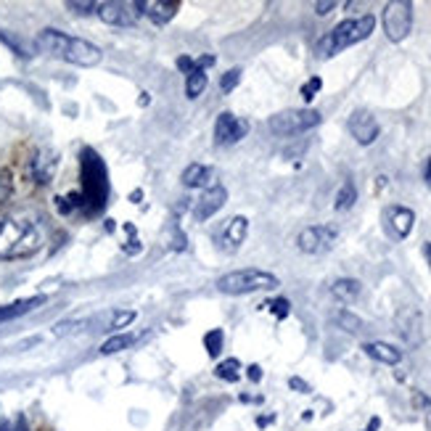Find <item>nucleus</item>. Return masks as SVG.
<instances>
[{"mask_svg": "<svg viewBox=\"0 0 431 431\" xmlns=\"http://www.w3.org/2000/svg\"><path fill=\"white\" fill-rule=\"evenodd\" d=\"M0 431H13L11 423H8V420H0Z\"/></svg>", "mask_w": 431, "mask_h": 431, "instance_id": "40", "label": "nucleus"}, {"mask_svg": "<svg viewBox=\"0 0 431 431\" xmlns=\"http://www.w3.org/2000/svg\"><path fill=\"white\" fill-rule=\"evenodd\" d=\"M206 85H209V75H206L204 69H194L191 75H185V96L191 98V101L201 96Z\"/></svg>", "mask_w": 431, "mask_h": 431, "instance_id": "21", "label": "nucleus"}, {"mask_svg": "<svg viewBox=\"0 0 431 431\" xmlns=\"http://www.w3.org/2000/svg\"><path fill=\"white\" fill-rule=\"evenodd\" d=\"M130 199H132V201H135V204H138V199H143V191H135V194L130 196Z\"/></svg>", "mask_w": 431, "mask_h": 431, "instance_id": "42", "label": "nucleus"}, {"mask_svg": "<svg viewBox=\"0 0 431 431\" xmlns=\"http://www.w3.org/2000/svg\"><path fill=\"white\" fill-rule=\"evenodd\" d=\"M43 246V230L32 220L6 217L0 220V259H27Z\"/></svg>", "mask_w": 431, "mask_h": 431, "instance_id": "2", "label": "nucleus"}, {"mask_svg": "<svg viewBox=\"0 0 431 431\" xmlns=\"http://www.w3.org/2000/svg\"><path fill=\"white\" fill-rule=\"evenodd\" d=\"M132 344H135V334H114L101 344V355H117L122 349H130Z\"/></svg>", "mask_w": 431, "mask_h": 431, "instance_id": "22", "label": "nucleus"}, {"mask_svg": "<svg viewBox=\"0 0 431 431\" xmlns=\"http://www.w3.org/2000/svg\"><path fill=\"white\" fill-rule=\"evenodd\" d=\"M43 302H45V296H30V299H19V302H13V304H3V307H0V323L32 313L35 307H40Z\"/></svg>", "mask_w": 431, "mask_h": 431, "instance_id": "19", "label": "nucleus"}, {"mask_svg": "<svg viewBox=\"0 0 431 431\" xmlns=\"http://www.w3.org/2000/svg\"><path fill=\"white\" fill-rule=\"evenodd\" d=\"M241 69H230V72H225L223 75V80H220V87H223V93H230V90H236L238 82H241Z\"/></svg>", "mask_w": 431, "mask_h": 431, "instance_id": "30", "label": "nucleus"}, {"mask_svg": "<svg viewBox=\"0 0 431 431\" xmlns=\"http://www.w3.org/2000/svg\"><path fill=\"white\" fill-rule=\"evenodd\" d=\"M175 66H177L183 75H191V72L196 69V58H191V56H180V58L175 61Z\"/></svg>", "mask_w": 431, "mask_h": 431, "instance_id": "33", "label": "nucleus"}, {"mask_svg": "<svg viewBox=\"0 0 431 431\" xmlns=\"http://www.w3.org/2000/svg\"><path fill=\"white\" fill-rule=\"evenodd\" d=\"M215 376L227 381V384H236L238 378H241V363H238L236 357H227L225 363H220L215 368Z\"/></svg>", "mask_w": 431, "mask_h": 431, "instance_id": "24", "label": "nucleus"}, {"mask_svg": "<svg viewBox=\"0 0 431 431\" xmlns=\"http://www.w3.org/2000/svg\"><path fill=\"white\" fill-rule=\"evenodd\" d=\"M373 30H376V16L373 13H363L357 19H344V22H339L331 32H325L315 43V56L323 58V61L325 58H334L336 54H342L346 48L368 40L373 35Z\"/></svg>", "mask_w": 431, "mask_h": 431, "instance_id": "3", "label": "nucleus"}, {"mask_svg": "<svg viewBox=\"0 0 431 431\" xmlns=\"http://www.w3.org/2000/svg\"><path fill=\"white\" fill-rule=\"evenodd\" d=\"M336 323L342 325L344 331H349V334H360L363 331V320L357 315L349 313V310H342V313L336 315Z\"/></svg>", "mask_w": 431, "mask_h": 431, "instance_id": "26", "label": "nucleus"}, {"mask_svg": "<svg viewBox=\"0 0 431 431\" xmlns=\"http://www.w3.org/2000/svg\"><path fill=\"white\" fill-rule=\"evenodd\" d=\"M98 19L108 27H130L135 22L132 3H98Z\"/></svg>", "mask_w": 431, "mask_h": 431, "instance_id": "14", "label": "nucleus"}, {"mask_svg": "<svg viewBox=\"0 0 431 431\" xmlns=\"http://www.w3.org/2000/svg\"><path fill=\"white\" fill-rule=\"evenodd\" d=\"M346 127H349L352 138H355L360 146H370V143H376L378 132H381L378 119L373 117L368 108H357V111H352V117H349V122H346Z\"/></svg>", "mask_w": 431, "mask_h": 431, "instance_id": "12", "label": "nucleus"}, {"mask_svg": "<svg viewBox=\"0 0 431 431\" xmlns=\"http://www.w3.org/2000/svg\"><path fill=\"white\" fill-rule=\"evenodd\" d=\"M289 387H292V389H296L299 394H310V392H313V387H310V384H304L302 378H296V376H292V378H289Z\"/></svg>", "mask_w": 431, "mask_h": 431, "instance_id": "35", "label": "nucleus"}, {"mask_svg": "<svg viewBox=\"0 0 431 431\" xmlns=\"http://www.w3.org/2000/svg\"><path fill=\"white\" fill-rule=\"evenodd\" d=\"M378 426H381V420H378V418H370V423H368V431H376Z\"/></svg>", "mask_w": 431, "mask_h": 431, "instance_id": "39", "label": "nucleus"}, {"mask_svg": "<svg viewBox=\"0 0 431 431\" xmlns=\"http://www.w3.org/2000/svg\"><path fill=\"white\" fill-rule=\"evenodd\" d=\"M223 344H225V334L223 328H212L204 334V349L209 352V357H217L223 352Z\"/></svg>", "mask_w": 431, "mask_h": 431, "instance_id": "25", "label": "nucleus"}, {"mask_svg": "<svg viewBox=\"0 0 431 431\" xmlns=\"http://www.w3.org/2000/svg\"><path fill=\"white\" fill-rule=\"evenodd\" d=\"M249 236V220L244 215H236L230 217L225 223V227H223V246L227 249V251H236V249H241V244L246 241Z\"/></svg>", "mask_w": 431, "mask_h": 431, "instance_id": "16", "label": "nucleus"}, {"mask_svg": "<svg viewBox=\"0 0 431 431\" xmlns=\"http://www.w3.org/2000/svg\"><path fill=\"white\" fill-rule=\"evenodd\" d=\"M320 87H323V80H320V77L307 80V82L302 85V98H304V101H313V98L320 93Z\"/></svg>", "mask_w": 431, "mask_h": 431, "instance_id": "31", "label": "nucleus"}, {"mask_svg": "<svg viewBox=\"0 0 431 431\" xmlns=\"http://www.w3.org/2000/svg\"><path fill=\"white\" fill-rule=\"evenodd\" d=\"M125 230L130 233V241H127V246H125V254H130V257H132V254H138L140 249H143V244H140L138 238H135V227L130 225V223L125 225Z\"/></svg>", "mask_w": 431, "mask_h": 431, "instance_id": "32", "label": "nucleus"}, {"mask_svg": "<svg viewBox=\"0 0 431 431\" xmlns=\"http://www.w3.org/2000/svg\"><path fill=\"white\" fill-rule=\"evenodd\" d=\"M108 196V183H106V167L101 162L93 149L82 151V206H87L90 212H101L106 204Z\"/></svg>", "mask_w": 431, "mask_h": 431, "instance_id": "4", "label": "nucleus"}, {"mask_svg": "<svg viewBox=\"0 0 431 431\" xmlns=\"http://www.w3.org/2000/svg\"><path fill=\"white\" fill-rule=\"evenodd\" d=\"M339 241V230L331 225H310L304 227L302 233L296 236V246L299 251L310 254V257H318V254H325L331 251Z\"/></svg>", "mask_w": 431, "mask_h": 431, "instance_id": "8", "label": "nucleus"}, {"mask_svg": "<svg viewBox=\"0 0 431 431\" xmlns=\"http://www.w3.org/2000/svg\"><path fill=\"white\" fill-rule=\"evenodd\" d=\"M355 201H357V188H355V183H352V180H346V183L339 188V194H336L334 209H336V212H346V209H352V206H355Z\"/></svg>", "mask_w": 431, "mask_h": 431, "instance_id": "23", "label": "nucleus"}, {"mask_svg": "<svg viewBox=\"0 0 431 431\" xmlns=\"http://www.w3.org/2000/svg\"><path fill=\"white\" fill-rule=\"evenodd\" d=\"M225 201H227V191L223 185L206 188L204 194H201V199H199L194 206V220L196 223H206L209 217H215L217 212L225 206Z\"/></svg>", "mask_w": 431, "mask_h": 431, "instance_id": "13", "label": "nucleus"}, {"mask_svg": "<svg viewBox=\"0 0 431 431\" xmlns=\"http://www.w3.org/2000/svg\"><path fill=\"white\" fill-rule=\"evenodd\" d=\"M132 8H135V16H146L149 22L162 27V24L173 22L180 3L177 0H138L132 3Z\"/></svg>", "mask_w": 431, "mask_h": 431, "instance_id": "11", "label": "nucleus"}, {"mask_svg": "<svg viewBox=\"0 0 431 431\" xmlns=\"http://www.w3.org/2000/svg\"><path fill=\"white\" fill-rule=\"evenodd\" d=\"M56 167H58V154L51 151V149H43V151L35 154L32 164H30V173H32L35 183L45 185V183H51V180H54Z\"/></svg>", "mask_w": 431, "mask_h": 431, "instance_id": "15", "label": "nucleus"}, {"mask_svg": "<svg viewBox=\"0 0 431 431\" xmlns=\"http://www.w3.org/2000/svg\"><path fill=\"white\" fill-rule=\"evenodd\" d=\"M413 225H416V212L410 209V206H387L384 209V227H387V233L394 241H402V238H408L413 233Z\"/></svg>", "mask_w": 431, "mask_h": 431, "instance_id": "10", "label": "nucleus"}, {"mask_svg": "<svg viewBox=\"0 0 431 431\" xmlns=\"http://www.w3.org/2000/svg\"><path fill=\"white\" fill-rule=\"evenodd\" d=\"M275 420V416H268V418H257V426H268V423H273Z\"/></svg>", "mask_w": 431, "mask_h": 431, "instance_id": "38", "label": "nucleus"}, {"mask_svg": "<svg viewBox=\"0 0 431 431\" xmlns=\"http://www.w3.org/2000/svg\"><path fill=\"white\" fill-rule=\"evenodd\" d=\"M262 307H268L270 313L275 315L278 320H286V318H289V313H292V302H289V299H283V296H278V299H270V302L262 304Z\"/></svg>", "mask_w": 431, "mask_h": 431, "instance_id": "27", "label": "nucleus"}, {"mask_svg": "<svg viewBox=\"0 0 431 431\" xmlns=\"http://www.w3.org/2000/svg\"><path fill=\"white\" fill-rule=\"evenodd\" d=\"M320 111L315 108H286L278 111L275 117H270L268 127L280 135V138H292V135H302L307 130H313L320 125Z\"/></svg>", "mask_w": 431, "mask_h": 431, "instance_id": "6", "label": "nucleus"}, {"mask_svg": "<svg viewBox=\"0 0 431 431\" xmlns=\"http://www.w3.org/2000/svg\"><path fill=\"white\" fill-rule=\"evenodd\" d=\"M363 292V283L355 278H339L331 283V296L339 299L342 304H352Z\"/></svg>", "mask_w": 431, "mask_h": 431, "instance_id": "18", "label": "nucleus"}, {"mask_svg": "<svg viewBox=\"0 0 431 431\" xmlns=\"http://www.w3.org/2000/svg\"><path fill=\"white\" fill-rule=\"evenodd\" d=\"M381 24H384V32L392 43H402L413 32V3L410 0L387 3L384 13H381Z\"/></svg>", "mask_w": 431, "mask_h": 431, "instance_id": "7", "label": "nucleus"}, {"mask_svg": "<svg viewBox=\"0 0 431 431\" xmlns=\"http://www.w3.org/2000/svg\"><path fill=\"white\" fill-rule=\"evenodd\" d=\"M66 8L69 11L80 13V16H85V13H96L98 11V3H93V0H69L66 3Z\"/></svg>", "mask_w": 431, "mask_h": 431, "instance_id": "29", "label": "nucleus"}, {"mask_svg": "<svg viewBox=\"0 0 431 431\" xmlns=\"http://www.w3.org/2000/svg\"><path fill=\"white\" fill-rule=\"evenodd\" d=\"M249 132L246 119L236 117L233 111H223L215 122V143L217 146H233L238 140H244Z\"/></svg>", "mask_w": 431, "mask_h": 431, "instance_id": "9", "label": "nucleus"}, {"mask_svg": "<svg viewBox=\"0 0 431 431\" xmlns=\"http://www.w3.org/2000/svg\"><path fill=\"white\" fill-rule=\"evenodd\" d=\"M336 6H339L336 0H318V3H315L313 8H315V13H318V16H325V13L334 11Z\"/></svg>", "mask_w": 431, "mask_h": 431, "instance_id": "34", "label": "nucleus"}, {"mask_svg": "<svg viewBox=\"0 0 431 431\" xmlns=\"http://www.w3.org/2000/svg\"><path fill=\"white\" fill-rule=\"evenodd\" d=\"M183 185L185 188H204L206 191V185H209V180H212V167H206V164H188L183 170Z\"/></svg>", "mask_w": 431, "mask_h": 431, "instance_id": "20", "label": "nucleus"}, {"mask_svg": "<svg viewBox=\"0 0 431 431\" xmlns=\"http://www.w3.org/2000/svg\"><path fill=\"white\" fill-rule=\"evenodd\" d=\"M35 45L40 51H45V54L66 61V64L85 66V69L87 66H98L101 58H104L98 45H93L90 40H82V37H72V35L58 32V30H43V32L37 35Z\"/></svg>", "mask_w": 431, "mask_h": 431, "instance_id": "1", "label": "nucleus"}, {"mask_svg": "<svg viewBox=\"0 0 431 431\" xmlns=\"http://www.w3.org/2000/svg\"><path fill=\"white\" fill-rule=\"evenodd\" d=\"M246 376H249V381H254V384H257V381H262V368H259V366H249L246 368Z\"/></svg>", "mask_w": 431, "mask_h": 431, "instance_id": "36", "label": "nucleus"}, {"mask_svg": "<svg viewBox=\"0 0 431 431\" xmlns=\"http://www.w3.org/2000/svg\"><path fill=\"white\" fill-rule=\"evenodd\" d=\"M278 286H280L278 275H273V273L259 268L233 270V273H225V275L217 278V289L223 294H230V296H241V294L254 292H273Z\"/></svg>", "mask_w": 431, "mask_h": 431, "instance_id": "5", "label": "nucleus"}, {"mask_svg": "<svg viewBox=\"0 0 431 431\" xmlns=\"http://www.w3.org/2000/svg\"><path fill=\"white\" fill-rule=\"evenodd\" d=\"M13 194V175L11 170L0 167V204H6Z\"/></svg>", "mask_w": 431, "mask_h": 431, "instance_id": "28", "label": "nucleus"}, {"mask_svg": "<svg viewBox=\"0 0 431 431\" xmlns=\"http://www.w3.org/2000/svg\"><path fill=\"white\" fill-rule=\"evenodd\" d=\"M423 257H426V262H429L431 268V244H423Z\"/></svg>", "mask_w": 431, "mask_h": 431, "instance_id": "37", "label": "nucleus"}, {"mask_svg": "<svg viewBox=\"0 0 431 431\" xmlns=\"http://www.w3.org/2000/svg\"><path fill=\"white\" fill-rule=\"evenodd\" d=\"M363 352H366L370 360L384 363V366H397L399 360H402V349H397V346L389 344V342H366V344H363Z\"/></svg>", "mask_w": 431, "mask_h": 431, "instance_id": "17", "label": "nucleus"}, {"mask_svg": "<svg viewBox=\"0 0 431 431\" xmlns=\"http://www.w3.org/2000/svg\"><path fill=\"white\" fill-rule=\"evenodd\" d=\"M426 183H429V188H431V159H429V164H426Z\"/></svg>", "mask_w": 431, "mask_h": 431, "instance_id": "41", "label": "nucleus"}]
</instances>
